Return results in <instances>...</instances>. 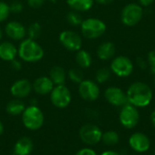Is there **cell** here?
Wrapping results in <instances>:
<instances>
[{
  "label": "cell",
  "instance_id": "obj_1",
  "mask_svg": "<svg viewBox=\"0 0 155 155\" xmlns=\"http://www.w3.org/2000/svg\"><path fill=\"white\" fill-rule=\"evenodd\" d=\"M126 95L129 104L137 108H143L151 104L153 94L151 87L147 84L135 82L129 86Z\"/></svg>",
  "mask_w": 155,
  "mask_h": 155
},
{
  "label": "cell",
  "instance_id": "obj_2",
  "mask_svg": "<svg viewBox=\"0 0 155 155\" xmlns=\"http://www.w3.org/2000/svg\"><path fill=\"white\" fill-rule=\"evenodd\" d=\"M17 55L25 62L35 63L44 57L45 51L35 40L25 38L19 44L17 48Z\"/></svg>",
  "mask_w": 155,
  "mask_h": 155
},
{
  "label": "cell",
  "instance_id": "obj_3",
  "mask_svg": "<svg viewBox=\"0 0 155 155\" xmlns=\"http://www.w3.org/2000/svg\"><path fill=\"white\" fill-rule=\"evenodd\" d=\"M22 122L25 127L31 131L40 129L45 122L43 112L36 105H30L25 107L22 114Z\"/></svg>",
  "mask_w": 155,
  "mask_h": 155
},
{
  "label": "cell",
  "instance_id": "obj_4",
  "mask_svg": "<svg viewBox=\"0 0 155 155\" xmlns=\"http://www.w3.org/2000/svg\"><path fill=\"white\" fill-rule=\"evenodd\" d=\"M82 35L87 39H96L102 36L106 31V25L98 18H87L81 24Z\"/></svg>",
  "mask_w": 155,
  "mask_h": 155
},
{
  "label": "cell",
  "instance_id": "obj_5",
  "mask_svg": "<svg viewBox=\"0 0 155 155\" xmlns=\"http://www.w3.org/2000/svg\"><path fill=\"white\" fill-rule=\"evenodd\" d=\"M143 9L141 5L131 3L126 5L121 14V20L126 26L136 25L143 18Z\"/></svg>",
  "mask_w": 155,
  "mask_h": 155
},
{
  "label": "cell",
  "instance_id": "obj_6",
  "mask_svg": "<svg viewBox=\"0 0 155 155\" xmlns=\"http://www.w3.org/2000/svg\"><path fill=\"white\" fill-rule=\"evenodd\" d=\"M119 121L126 129L134 128L140 121V114L137 110V107L129 103L122 106L121 112L119 114Z\"/></svg>",
  "mask_w": 155,
  "mask_h": 155
},
{
  "label": "cell",
  "instance_id": "obj_7",
  "mask_svg": "<svg viewBox=\"0 0 155 155\" xmlns=\"http://www.w3.org/2000/svg\"><path fill=\"white\" fill-rule=\"evenodd\" d=\"M50 100L54 106L60 109L65 108L71 103V92L64 84L55 85L50 93Z\"/></svg>",
  "mask_w": 155,
  "mask_h": 155
},
{
  "label": "cell",
  "instance_id": "obj_8",
  "mask_svg": "<svg viewBox=\"0 0 155 155\" xmlns=\"http://www.w3.org/2000/svg\"><path fill=\"white\" fill-rule=\"evenodd\" d=\"M102 135L103 132L101 129L97 125L92 124H84L79 131L80 139L88 145H94L100 143L102 140Z\"/></svg>",
  "mask_w": 155,
  "mask_h": 155
},
{
  "label": "cell",
  "instance_id": "obj_9",
  "mask_svg": "<svg viewBox=\"0 0 155 155\" xmlns=\"http://www.w3.org/2000/svg\"><path fill=\"white\" fill-rule=\"evenodd\" d=\"M111 71L119 77H127L132 74L134 71V64L127 56L120 55L111 63Z\"/></svg>",
  "mask_w": 155,
  "mask_h": 155
},
{
  "label": "cell",
  "instance_id": "obj_10",
  "mask_svg": "<svg viewBox=\"0 0 155 155\" xmlns=\"http://www.w3.org/2000/svg\"><path fill=\"white\" fill-rule=\"evenodd\" d=\"M59 41L68 51H78L82 47V37L74 31L64 30L59 35Z\"/></svg>",
  "mask_w": 155,
  "mask_h": 155
},
{
  "label": "cell",
  "instance_id": "obj_11",
  "mask_svg": "<svg viewBox=\"0 0 155 155\" xmlns=\"http://www.w3.org/2000/svg\"><path fill=\"white\" fill-rule=\"evenodd\" d=\"M78 92L80 96L87 102H94L97 100L100 95V88L98 84L92 80L82 81L79 84Z\"/></svg>",
  "mask_w": 155,
  "mask_h": 155
},
{
  "label": "cell",
  "instance_id": "obj_12",
  "mask_svg": "<svg viewBox=\"0 0 155 155\" xmlns=\"http://www.w3.org/2000/svg\"><path fill=\"white\" fill-rule=\"evenodd\" d=\"M129 146L136 153H145L151 147V141L149 137L140 132L133 134L129 138Z\"/></svg>",
  "mask_w": 155,
  "mask_h": 155
},
{
  "label": "cell",
  "instance_id": "obj_13",
  "mask_svg": "<svg viewBox=\"0 0 155 155\" xmlns=\"http://www.w3.org/2000/svg\"><path fill=\"white\" fill-rule=\"evenodd\" d=\"M104 97L106 101L114 106H124L128 104L126 94L119 87L111 86L108 87L104 92Z\"/></svg>",
  "mask_w": 155,
  "mask_h": 155
},
{
  "label": "cell",
  "instance_id": "obj_14",
  "mask_svg": "<svg viewBox=\"0 0 155 155\" xmlns=\"http://www.w3.org/2000/svg\"><path fill=\"white\" fill-rule=\"evenodd\" d=\"M32 90L33 85L27 79H19L11 85L10 93L14 97L17 99H22L27 97Z\"/></svg>",
  "mask_w": 155,
  "mask_h": 155
},
{
  "label": "cell",
  "instance_id": "obj_15",
  "mask_svg": "<svg viewBox=\"0 0 155 155\" xmlns=\"http://www.w3.org/2000/svg\"><path fill=\"white\" fill-rule=\"evenodd\" d=\"M5 33L10 39L20 41L25 39L26 35V28L18 21H11L5 25Z\"/></svg>",
  "mask_w": 155,
  "mask_h": 155
},
{
  "label": "cell",
  "instance_id": "obj_16",
  "mask_svg": "<svg viewBox=\"0 0 155 155\" xmlns=\"http://www.w3.org/2000/svg\"><path fill=\"white\" fill-rule=\"evenodd\" d=\"M33 90L40 95H45L52 92L54 87V83L49 78V76H40L35 80L33 83Z\"/></svg>",
  "mask_w": 155,
  "mask_h": 155
},
{
  "label": "cell",
  "instance_id": "obj_17",
  "mask_svg": "<svg viewBox=\"0 0 155 155\" xmlns=\"http://www.w3.org/2000/svg\"><path fill=\"white\" fill-rule=\"evenodd\" d=\"M17 55V47L11 42L5 41L0 44V59L5 62H11Z\"/></svg>",
  "mask_w": 155,
  "mask_h": 155
},
{
  "label": "cell",
  "instance_id": "obj_18",
  "mask_svg": "<svg viewBox=\"0 0 155 155\" xmlns=\"http://www.w3.org/2000/svg\"><path fill=\"white\" fill-rule=\"evenodd\" d=\"M34 149L33 142L28 137L20 138L14 146V153L15 155H29Z\"/></svg>",
  "mask_w": 155,
  "mask_h": 155
},
{
  "label": "cell",
  "instance_id": "obj_19",
  "mask_svg": "<svg viewBox=\"0 0 155 155\" xmlns=\"http://www.w3.org/2000/svg\"><path fill=\"white\" fill-rule=\"evenodd\" d=\"M96 54L99 59L103 61L109 60L115 54V46L112 42H104L98 46Z\"/></svg>",
  "mask_w": 155,
  "mask_h": 155
},
{
  "label": "cell",
  "instance_id": "obj_20",
  "mask_svg": "<svg viewBox=\"0 0 155 155\" xmlns=\"http://www.w3.org/2000/svg\"><path fill=\"white\" fill-rule=\"evenodd\" d=\"M49 78L52 80L54 85L64 84L66 79V72L62 66H53L49 71Z\"/></svg>",
  "mask_w": 155,
  "mask_h": 155
},
{
  "label": "cell",
  "instance_id": "obj_21",
  "mask_svg": "<svg viewBox=\"0 0 155 155\" xmlns=\"http://www.w3.org/2000/svg\"><path fill=\"white\" fill-rule=\"evenodd\" d=\"M94 0H67V5L74 11L85 12L92 8Z\"/></svg>",
  "mask_w": 155,
  "mask_h": 155
},
{
  "label": "cell",
  "instance_id": "obj_22",
  "mask_svg": "<svg viewBox=\"0 0 155 155\" xmlns=\"http://www.w3.org/2000/svg\"><path fill=\"white\" fill-rule=\"evenodd\" d=\"M25 104L20 99H17V98L11 100L6 104V107H5L7 114L10 115H14V116L22 114L23 112L25 111Z\"/></svg>",
  "mask_w": 155,
  "mask_h": 155
},
{
  "label": "cell",
  "instance_id": "obj_23",
  "mask_svg": "<svg viewBox=\"0 0 155 155\" xmlns=\"http://www.w3.org/2000/svg\"><path fill=\"white\" fill-rule=\"evenodd\" d=\"M75 61L81 68L90 67L93 62L91 54L84 49H80L77 51L75 55Z\"/></svg>",
  "mask_w": 155,
  "mask_h": 155
},
{
  "label": "cell",
  "instance_id": "obj_24",
  "mask_svg": "<svg viewBox=\"0 0 155 155\" xmlns=\"http://www.w3.org/2000/svg\"><path fill=\"white\" fill-rule=\"evenodd\" d=\"M101 141L107 146H114L119 143L120 136L115 131H107L105 133H103Z\"/></svg>",
  "mask_w": 155,
  "mask_h": 155
},
{
  "label": "cell",
  "instance_id": "obj_25",
  "mask_svg": "<svg viewBox=\"0 0 155 155\" xmlns=\"http://www.w3.org/2000/svg\"><path fill=\"white\" fill-rule=\"evenodd\" d=\"M41 30H42L41 25L37 22H35L31 24L26 29V35H28V38L35 40L41 35Z\"/></svg>",
  "mask_w": 155,
  "mask_h": 155
},
{
  "label": "cell",
  "instance_id": "obj_26",
  "mask_svg": "<svg viewBox=\"0 0 155 155\" xmlns=\"http://www.w3.org/2000/svg\"><path fill=\"white\" fill-rule=\"evenodd\" d=\"M66 20L67 22L73 25V26H78V25H81L82 22H83V18L81 16V15L79 14V12L77 11H71L67 14L66 15Z\"/></svg>",
  "mask_w": 155,
  "mask_h": 155
},
{
  "label": "cell",
  "instance_id": "obj_27",
  "mask_svg": "<svg viewBox=\"0 0 155 155\" xmlns=\"http://www.w3.org/2000/svg\"><path fill=\"white\" fill-rule=\"evenodd\" d=\"M111 70L106 68V67H104V68H101L99 69L97 72H96V74H95V80L98 84H104L105 82H107L110 77H111Z\"/></svg>",
  "mask_w": 155,
  "mask_h": 155
},
{
  "label": "cell",
  "instance_id": "obj_28",
  "mask_svg": "<svg viewBox=\"0 0 155 155\" xmlns=\"http://www.w3.org/2000/svg\"><path fill=\"white\" fill-rule=\"evenodd\" d=\"M68 77L69 79L75 83V84H80L82 81H84V74L81 69L79 68H72L68 72Z\"/></svg>",
  "mask_w": 155,
  "mask_h": 155
},
{
  "label": "cell",
  "instance_id": "obj_29",
  "mask_svg": "<svg viewBox=\"0 0 155 155\" xmlns=\"http://www.w3.org/2000/svg\"><path fill=\"white\" fill-rule=\"evenodd\" d=\"M10 14L9 5L4 1H0V23L5 21Z\"/></svg>",
  "mask_w": 155,
  "mask_h": 155
},
{
  "label": "cell",
  "instance_id": "obj_30",
  "mask_svg": "<svg viewBox=\"0 0 155 155\" xmlns=\"http://www.w3.org/2000/svg\"><path fill=\"white\" fill-rule=\"evenodd\" d=\"M24 8V5L21 2L19 1H14L9 5V9L10 13H20Z\"/></svg>",
  "mask_w": 155,
  "mask_h": 155
},
{
  "label": "cell",
  "instance_id": "obj_31",
  "mask_svg": "<svg viewBox=\"0 0 155 155\" xmlns=\"http://www.w3.org/2000/svg\"><path fill=\"white\" fill-rule=\"evenodd\" d=\"M147 62H148V65L150 66V69H151L152 73L155 74V50L151 51L148 54Z\"/></svg>",
  "mask_w": 155,
  "mask_h": 155
},
{
  "label": "cell",
  "instance_id": "obj_32",
  "mask_svg": "<svg viewBox=\"0 0 155 155\" xmlns=\"http://www.w3.org/2000/svg\"><path fill=\"white\" fill-rule=\"evenodd\" d=\"M45 0H27L28 5L34 9L40 8L45 4Z\"/></svg>",
  "mask_w": 155,
  "mask_h": 155
},
{
  "label": "cell",
  "instance_id": "obj_33",
  "mask_svg": "<svg viewBox=\"0 0 155 155\" xmlns=\"http://www.w3.org/2000/svg\"><path fill=\"white\" fill-rule=\"evenodd\" d=\"M75 155H97L96 153L93 150V149H90V148H84V149H81L79 150Z\"/></svg>",
  "mask_w": 155,
  "mask_h": 155
},
{
  "label": "cell",
  "instance_id": "obj_34",
  "mask_svg": "<svg viewBox=\"0 0 155 155\" xmlns=\"http://www.w3.org/2000/svg\"><path fill=\"white\" fill-rule=\"evenodd\" d=\"M11 63V66H12V68L13 69H15V70H21L22 69V64H21V62L19 61V60H16V59H14L13 61H11L10 62Z\"/></svg>",
  "mask_w": 155,
  "mask_h": 155
},
{
  "label": "cell",
  "instance_id": "obj_35",
  "mask_svg": "<svg viewBox=\"0 0 155 155\" xmlns=\"http://www.w3.org/2000/svg\"><path fill=\"white\" fill-rule=\"evenodd\" d=\"M137 63H138L139 67H140V68H142V69H146V68L148 67V62H147V61H145L143 58L139 57V58L137 59Z\"/></svg>",
  "mask_w": 155,
  "mask_h": 155
},
{
  "label": "cell",
  "instance_id": "obj_36",
  "mask_svg": "<svg viewBox=\"0 0 155 155\" xmlns=\"http://www.w3.org/2000/svg\"><path fill=\"white\" fill-rule=\"evenodd\" d=\"M153 2H154V0H139L140 5H143V6H149V5H151Z\"/></svg>",
  "mask_w": 155,
  "mask_h": 155
},
{
  "label": "cell",
  "instance_id": "obj_37",
  "mask_svg": "<svg viewBox=\"0 0 155 155\" xmlns=\"http://www.w3.org/2000/svg\"><path fill=\"white\" fill-rule=\"evenodd\" d=\"M94 1L101 5H108V4H111L114 0H94Z\"/></svg>",
  "mask_w": 155,
  "mask_h": 155
},
{
  "label": "cell",
  "instance_id": "obj_38",
  "mask_svg": "<svg viewBox=\"0 0 155 155\" xmlns=\"http://www.w3.org/2000/svg\"><path fill=\"white\" fill-rule=\"evenodd\" d=\"M101 155H120L117 152H114V151H105Z\"/></svg>",
  "mask_w": 155,
  "mask_h": 155
},
{
  "label": "cell",
  "instance_id": "obj_39",
  "mask_svg": "<svg viewBox=\"0 0 155 155\" xmlns=\"http://www.w3.org/2000/svg\"><path fill=\"white\" fill-rule=\"evenodd\" d=\"M151 122H152V124L153 125V127L155 128V108L154 110L153 111L152 114H151Z\"/></svg>",
  "mask_w": 155,
  "mask_h": 155
},
{
  "label": "cell",
  "instance_id": "obj_40",
  "mask_svg": "<svg viewBox=\"0 0 155 155\" xmlns=\"http://www.w3.org/2000/svg\"><path fill=\"white\" fill-rule=\"evenodd\" d=\"M4 133V126H3V124L0 122V135Z\"/></svg>",
  "mask_w": 155,
  "mask_h": 155
},
{
  "label": "cell",
  "instance_id": "obj_41",
  "mask_svg": "<svg viewBox=\"0 0 155 155\" xmlns=\"http://www.w3.org/2000/svg\"><path fill=\"white\" fill-rule=\"evenodd\" d=\"M2 37H3V30H2V28L0 27V40L2 39Z\"/></svg>",
  "mask_w": 155,
  "mask_h": 155
},
{
  "label": "cell",
  "instance_id": "obj_42",
  "mask_svg": "<svg viewBox=\"0 0 155 155\" xmlns=\"http://www.w3.org/2000/svg\"><path fill=\"white\" fill-rule=\"evenodd\" d=\"M49 1H50V2H52V3H54V4L57 2V0H49Z\"/></svg>",
  "mask_w": 155,
  "mask_h": 155
},
{
  "label": "cell",
  "instance_id": "obj_43",
  "mask_svg": "<svg viewBox=\"0 0 155 155\" xmlns=\"http://www.w3.org/2000/svg\"><path fill=\"white\" fill-rule=\"evenodd\" d=\"M154 86H155V74H154Z\"/></svg>",
  "mask_w": 155,
  "mask_h": 155
},
{
  "label": "cell",
  "instance_id": "obj_44",
  "mask_svg": "<svg viewBox=\"0 0 155 155\" xmlns=\"http://www.w3.org/2000/svg\"><path fill=\"white\" fill-rule=\"evenodd\" d=\"M154 155H155V149H154Z\"/></svg>",
  "mask_w": 155,
  "mask_h": 155
},
{
  "label": "cell",
  "instance_id": "obj_45",
  "mask_svg": "<svg viewBox=\"0 0 155 155\" xmlns=\"http://www.w3.org/2000/svg\"><path fill=\"white\" fill-rule=\"evenodd\" d=\"M12 155H15V154H12Z\"/></svg>",
  "mask_w": 155,
  "mask_h": 155
}]
</instances>
